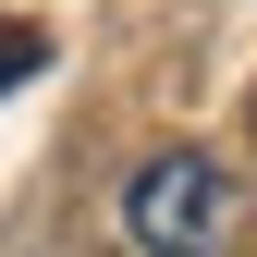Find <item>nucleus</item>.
I'll use <instances>...</instances> for the list:
<instances>
[{
    "label": "nucleus",
    "mask_w": 257,
    "mask_h": 257,
    "mask_svg": "<svg viewBox=\"0 0 257 257\" xmlns=\"http://www.w3.org/2000/svg\"><path fill=\"white\" fill-rule=\"evenodd\" d=\"M233 172L208 147H147L122 172V245L135 257H233Z\"/></svg>",
    "instance_id": "obj_1"
},
{
    "label": "nucleus",
    "mask_w": 257,
    "mask_h": 257,
    "mask_svg": "<svg viewBox=\"0 0 257 257\" xmlns=\"http://www.w3.org/2000/svg\"><path fill=\"white\" fill-rule=\"evenodd\" d=\"M37 61H49V37H37V25H0V98L37 74Z\"/></svg>",
    "instance_id": "obj_2"
}]
</instances>
